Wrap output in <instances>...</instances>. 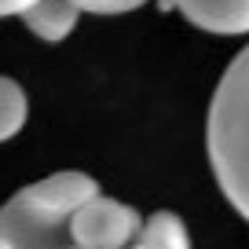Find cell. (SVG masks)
Returning a JSON list of instances; mask_svg holds the SVG:
<instances>
[{
  "mask_svg": "<svg viewBox=\"0 0 249 249\" xmlns=\"http://www.w3.org/2000/svg\"><path fill=\"white\" fill-rule=\"evenodd\" d=\"M48 249H92V246H77V242H73L70 234H66V238H59L55 246H48ZM124 249H140V246H124Z\"/></svg>",
  "mask_w": 249,
  "mask_h": 249,
  "instance_id": "cell-9",
  "label": "cell"
},
{
  "mask_svg": "<svg viewBox=\"0 0 249 249\" xmlns=\"http://www.w3.org/2000/svg\"><path fill=\"white\" fill-rule=\"evenodd\" d=\"M140 249H191V231H187L183 216L172 209H158L143 220L140 238H136Z\"/></svg>",
  "mask_w": 249,
  "mask_h": 249,
  "instance_id": "cell-5",
  "label": "cell"
},
{
  "mask_svg": "<svg viewBox=\"0 0 249 249\" xmlns=\"http://www.w3.org/2000/svg\"><path fill=\"white\" fill-rule=\"evenodd\" d=\"M191 26L216 37H242L249 33V0H165Z\"/></svg>",
  "mask_w": 249,
  "mask_h": 249,
  "instance_id": "cell-3",
  "label": "cell"
},
{
  "mask_svg": "<svg viewBox=\"0 0 249 249\" xmlns=\"http://www.w3.org/2000/svg\"><path fill=\"white\" fill-rule=\"evenodd\" d=\"M140 227H143L140 209L117 202V198H107L99 191L85 205L73 209L70 238L77 246H92V249H124V246H136Z\"/></svg>",
  "mask_w": 249,
  "mask_h": 249,
  "instance_id": "cell-2",
  "label": "cell"
},
{
  "mask_svg": "<svg viewBox=\"0 0 249 249\" xmlns=\"http://www.w3.org/2000/svg\"><path fill=\"white\" fill-rule=\"evenodd\" d=\"M205 147L224 198L249 224V44L231 59L213 92Z\"/></svg>",
  "mask_w": 249,
  "mask_h": 249,
  "instance_id": "cell-1",
  "label": "cell"
},
{
  "mask_svg": "<svg viewBox=\"0 0 249 249\" xmlns=\"http://www.w3.org/2000/svg\"><path fill=\"white\" fill-rule=\"evenodd\" d=\"M77 18H81V11L73 0H37L22 15V22L33 37L48 40V44H59V40H66L73 33Z\"/></svg>",
  "mask_w": 249,
  "mask_h": 249,
  "instance_id": "cell-4",
  "label": "cell"
},
{
  "mask_svg": "<svg viewBox=\"0 0 249 249\" xmlns=\"http://www.w3.org/2000/svg\"><path fill=\"white\" fill-rule=\"evenodd\" d=\"M26 117H30V99H26L22 85L0 73V143L15 140L26 128Z\"/></svg>",
  "mask_w": 249,
  "mask_h": 249,
  "instance_id": "cell-6",
  "label": "cell"
},
{
  "mask_svg": "<svg viewBox=\"0 0 249 249\" xmlns=\"http://www.w3.org/2000/svg\"><path fill=\"white\" fill-rule=\"evenodd\" d=\"M33 4H37V0H0V18H8V15H18V18H22Z\"/></svg>",
  "mask_w": 249,
  "mask_h": 249,
  "instance_id": "cell-8",
  "label": "cell"
},
{
  "mask_svg": "<svg viewBox=\"0 0 249 249\" xmlns=\"http://www.w3.org/2000/svg\"><path fill=\"white\" fill-rule=\"evenodd\" d=\"M77 11H92V15H124V11L143 8L147 0H73Z\"/></svg>",
  "mask_w": 249,
  "mask_h": 249,
  "instance_id": "cell-7",
  "label": "cell"
}]
</instances>
